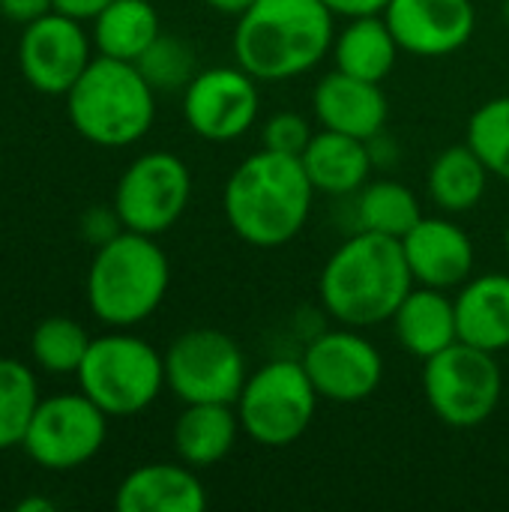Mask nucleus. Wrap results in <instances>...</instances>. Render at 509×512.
<instances>
[{"label": "nucleus", "mask_w": 509, "mask_h": 512, "mask_svg": "<svg viewBox=\"0 0 509 512\" xmlns=\"http://www.w3.org/2000/svg\"><path fill=\"white\" fill-rule=\"evenodd\" d=\"M72 129L96 147H129L156 120V90L129 60L93 57L66 93Z\"/></svg>", "instance_id": "39448f33"}, {"label": "nucleus", "mask_w": 509, "mask_h": 512, "mask_svg": "<svg viewBox=\"0 0 509 512\" xmlns=\"http://www.w3.org/2000/svg\"><path fill=\"white\" fill-rule=\"evenodd\" d=\"M390 324L402 351L417 360H429L459 342L456 300L450 297V291L414 285L393 312Z\"/></svg>", "instance_id": "6ab92c4d"}, {"label": "nucleus", "mask_w": 509, "mask_h": 512, "mask_svg": "<svg viewBox=\"0 0 509 512\" xmlns=\"http://www.w3.org/2000/svg\"><path fill=\"white\" fill-rule=\"evenodd\" d=\"M165 357V387L183 402H222L234 405L249 369L246 354L234 336L216 327H192L180 333Z\"/></svg>", "instance_id": "1a4fd4ad"}, {"label": "nucleus", "mask_w": 509, "mask_h": 512, "mask_svg": "<svg viewBox=\"0 0 509 512\" xmlns=\"http://www.w3.org/2000/svg\"><path fill=\"white\" fill-rule=\"evenodd\" d=\"M75 378L108 417H135L165 390V357L147 339L111 330L90 339Z\"/></svg>", "instance_id": "423d86ee"}, {"label": "nucleus", "mask_w": 509, "mask_h": 512, "mask_svg": "<svg viewBox=\"0 0 509 512\" xmlns=\"http://www.w3.org/2000/svg\"><path fill=\"white\" fill-rule=\"evenodd\" d=\"M504 21L509 24V0H504Z\"/></svg>", "instance_id": "4c0bfd02"}, {"label": "nucleus", "mask_w": 509, "mask_h": 512, "mask_svg": "<svg viewBox=\"0 0 509 512\" xmlns=\"http://www.w3.org/2000/svg\"><path fill=\"white\" fill-rule=\"evenodd\" d=\"M48 12H54V0H0V15L21 27Z\"/></svg>", "instance_id": "473e14b6"}, {"label": "nucleus", "mask_w": 509, "mask_h": 512, "mask_svg": "<svg viewBox=\"0 0 509 512\" xmlns=\"http://www.w3.org/2000/svg\"><path fill=\"white\" fill-rule=\"evenodd\" d=\"M390 0H324V6L336 18H360V15H381Z\"/></svg>", "instance_id": "72a5a7b5"}, {"label": "nucleus", "mask_w": 509, "mask_h": 512, "mask_svg": "<svg viewBox=\"0 0 509 512\" xmlns=\"http://www.w3.org/2000/svg\"><path fill=\"white\" fill-rule=\"evenodd\" d=\"M465 141L492 177L509 183V96H495L471 114Z\"/></svg>", "instance_id": "c85d7f7f"}, {"label": "nucleus", "mask_w": 509, "mask_h": 512, "mask_svg": "<svg viewBox=\"0 0 509 512\" xmlns=\"http://www.w3.org/2000/svg\"><path fill=\"white\" fill-rule=\"evenodd\" d=\"M18 512H51L54 510V504L48 501V498H24V501H18V507H15Z\"/></svg>", "instance_id": "e433bc0d"}, {"label": "nucleus", "mask_w": 509, "mask_h": 512, "mask_svg": "<svg viewBox=\"0 0 509 512\" xmlns=\"http://www.w3.org/2000/svg\"><path fill=\"white\" fill-rule=\"evenodd\" d=\"M489 168L483 165V159L471 150V144H450L444 147L429 171H426V189L429 198L447 210V213H468L474 210L489 186Z\"/></svg>", "instance_id": "b1692460"}, {"label": "nucleus", "mask_w": 509, "mask_h": 512, "mask_svg": "<svg viewBox=\"0 0 509 512\" xmlns=\"http://www.w3.org/2000/svg\"><path fill=\"white\" fill-rule=\"evenodd\" d=\"M90 45L93 39L84 33L78 18L48 12L24 24L18 39V69L33 90L45 96H66L93 60Z\"/></svg>", "instance_id": "4468645a"}, {"label": "nucleus", "mask_w": 509, "mask_h": 512, "mask_svg": "<svg viewBox=\"0 0 509 512\" xmlns=\"http://www.w3.org/2000/svg\"><path fill=\"white\" fill-rule=\"evenodd\" d=\"M243 426L234 405L222 402H198L183 405L180 417L174 420L171 441L180 462L195 471L219 465L237 444Z\"/></svg>", "instance_id": "4be33fe9"}, {"label": "nucleus", "mask_w": 509, "mask_h": 512, "mask_svg": "<svg viewBox=\"0 0 509 512\" xmlns=\"http://www.w3.org/2000/svg\"><path fill=\"white\" fill-rule=\"evenodd\" d=\"M315 186L297 156L258 150L246 156L225 183L222 210L231 231L255 249L291 243L309 222Z\"/></svg>", "instance_id": "f257e3e1"}, {"label": "nucleus", "mask_w": 509, "mask_h": 512, "mask_svg": "<svg viewBox=\"0 0 509 512\" xmlns=\"http://www.w3.org/2000/svg\"><path fill=\"white\" fill-rule=\"evenodd\" d=\"M192 198L189 165L168 153L150 150L126 165L114 186V210L126 231L159 237L180 222Z\"/></svg>", "instance_id": "9d476101"}, {"label": "nucleus", "mask_w": 509, "mask_h": 512, "mask_svg": "<svg viewBox=\"0 0 509 512\" xmlns=\"http://www.w3.org/2000/svg\"><path fill=\"white\" fill-rule=\"evenodd\" d=\"M312 138H315L312 123L297 111H279V114L267 117V123L261 126L264 150H273V153H282V156H297L300 159Z\"/></svg>", "instance_id": "7c9ffc66"}, {"label": "nucleus", "mask_w": 509, "mask_h": 512, "mask_svg": "<svg viewBox=\"0 0 509 512\" xmlns=\"http://www.w3.org/2000/svg\"><path fill=\"white\" fill-rule=\"evenodd\" d=\"M114 507L117 512H204L207 489L186 462H150L120 480Z\"/></svg>", "instance_id": "a211bd4d"}, {"label": "nucleus", "mask_w": 509, "mask_h": 512, "mask_svg": "<svg viewBox=\"0 0 509 512\" xmlns=\"http://www.w3.org/2000/svg\"><path fill=\"white\" fill-rule=\"evenodd\" d=\"M111 0H54V12H63L78 21H93Z\"/></svg>", "instance_id": "f704fd0d"}, {"label": "nucleus", "mask_w": 509, "mask_h": 512, "mask_svg": "<svg viewBox=\"0 0 509 512\" xmlns=\"http://www.w3.org/2000/svg\"><path fill=\"white\" fill-rule=\"evenodd\" d=\"M120 231H123V222H120L114 204H111V207H90V210L81 216V234H84V240L93 243V246H102V243L114 240Z\"/></svg>", "instance_id": "2f4dec72"}, {"label": "nucleus", "mask_w": 509, "mask_h": 512, "mask_svg": "<svg viewBox=\"0 0 509 512\" xmlns=\"http://www.w3.org/2000/svg\"><path fill=\"white\" fill-rule=\"evenodd\" d=\"M336 15L324 0H255L234 27V63L258 81H291L312 72L333 48Z\"/></svg>", "instance_id": "7ed1b4c3"}, {"label": "nucleus", "mask_w": 509, "mask_h": 512, "mask_svg": "<svg viewBox=\"0 0 509 512\" xmlns=\"http://www.w3.org/2000/svg\"><path fill=\"white\" fill-rule=\"evenodd\" d=\"M258 78L240 63L198 69V75L183 90V120L186 126L213 144H228L243 138L261 111Z\"/></svg>", "instance_id": "f8f14e48"}, {"label": "nucleus", "mask_w": 509, "mask_h": 512, "mask_svg": "<svg viewBox=\"0 0 509 512\" xmlns=\"http://www.w3.org/2000/svg\"><path fill=\"white\" fill-rule=\"evenodd\" d=\"M504 372L492 351L453 342L423 360V396L432 414L450 429H477L501 405Z\"/></svg>", "instance_id": "6e6552de"}, {"label": "nucleus", "mask_w": 509, "mask_h": 512, "mask_svg": "<svg viewBox=\"0 0 509 512\" xmlns=\"http://www.w3.org/2000/svg\"><path fill=\"white\" fill-rule=\"evenodd\" d=\"M300 162H303L306 177L312 180L315 192L333 195V198L357 195L372 180V171H375L369 141L342 135L333 129L315 132V138L309 141Z\"/></svg>", "instance_id": "412c9836"}, {"label": "nucleus", "mask_w": 509, "mask_h": 512, "mask_svg": "<svg viewBox=\"0 0 509 512\" xmlns=\"http://www.w3.org/2000/svg\"><path fill=\"white\" fill-rule=\"evenodd\" d=\"M459 342L501 354L509 351V273H480L456 288Z\"/></svg>", "instance_id": "aec40b11"}, {"label": "nucleus", "mask_w": 509, "mask_h": 512, "mask_svg": "<svg viewBox=\"0 0 509 512\" xmlns=\"http://www.w3.org/2000/svg\"><path fill=\"white\" fill-rule=\"evenodd\" d=\"M360 231H375L402 240L420 219L423 207L411 186L399 180H369L354 201Z\"/></svg>", "instance_id": "a878e982"}, {"label": "nucleus", "mask_w": 509, "mask_h": 512, "mask_svg": "<svg viewBox=\"0 0 509 512\" xmlns=\"http://www.w3.org/2000/svg\"><path fill=\"white\" fill-rule=\"evenodd\" d=\"M108 414L78 393H60L39 402L21 450L45 471H75L87 465L108 438Z\"/></svg>", "instance_id": "9b49d317"}, {"label": "nucleus", "mask_w": 509, "mask_h": 512, "mask_svg": "<svg viewBox=\"0 0 509 512\" xmlns=\"http://www.w3.org/2000/svg\"><path fill=\"white\" fill-rule=\"evenodd\" d=\"M312 111L321 129L354 135L372 141L384 132L390 117V102L381 84L354 78L348 72H327L312 90Z\"/></svg>", "instance_id": "f3484780"}, {"label": "nucleus", "mask_w": 509, "mask_h": 512, "mask_svg": "<svg viewBox=\"0 0 509 512\" xmlns=\"http://www.w3.org/2000/svg\"><path fill=\"white\" fill-rule=\"evenodd\" d=\"M213 12H219V15H228V18H240L246 9H252L255 6V0H204Z\"/></svg>", "instance_id": "c9c22d12"}, {"label": "nucleus", "mask_w": 509, "mask_h": 512, "mask_svg": "<svg viewBox=\"0 0 509 512\" xmlns=\"http://www.w3.org/2000/svg\"><path fill=\"white\" fill-rule=\"evenodd\" d=\"M147 84L159 93L186 90V84L198 75V57L189 42L171 33H159L156 42L135 60Z\"/></svg>", "instance_id": "c756f323"}, {"label": "nucleus", "mask_w": 509, "mask_h": 512, "mask_svg": "<svg viewBox=\"0 0 509 512\" xmlns=\"http://www.w3.org/2000/svg\"><path fill=\"white\" fill-rule=\"evenodd\" d=\"M318 396L336 405H357L378 393L384 381V357L360 327L339 324L318 333L300 357Z\"/></svg>", "instance_id": "ddd939ff"}, {"label": "nucleus", "mask_w": 509, "mask_h": 512, "mask_svg": "<svg viewBox=\"0 0 509 512\" xmlns=\"http://www.w3.org/2000/svg\"><path fill=\"white\" fill-rule=\"evenodd\" d=\"M162 33L150 0H111L93 18V45L99 54L135 63Z\"/></svg>", "instance_id": "393cba45"}, {"label": "nucleus", "mask_w": 509, "mask_h": 512, "mask_svg": "<svg viewBox=\"0 0 509 512\" xmlns=\"http://www.w3.org/2000/svg\"><path fill=\"white\" fill-rule=\"evenodd\" d=\"M39 402L42 399L33 369L0 357V450L21 447Z\"/></svg>", "instance_id": "bb28decb"}, {"label": "nucleus", "mask_w": 509, "mask_h": 512, "mask_svg": "<svg viewBox=\"0 0 509 512\" xmlns=\"http://www.w3.org/2000/svg\"><path fill=\"white\" fill-rule=\"evenodd\" d=\"M399 42L390 30V24L381 15H360L348 18V24L336 33L330 57L339 72H348L363 81H387V75L396 69L399 60Z\"/></svg>", "instance_id": "5701e85b"}, {"label": "nucleus", "mask_w": 509, "mask_h": 512, "mask_svg": "<svg viewBox=\"0 0 509 512\" xmlns=\"http://www.w3.org/2000/svg\"><path fill=\"white\" fill-rule=\"evenodd\" d=\"M414 285L402 240L357 231L327 258L318 297L333 321L369 330L390 321Z\"/></svg>", "instance_id": "f03ea898"}, {"label": "nucleus", "mask_w": 509, "mask_h": 512, "mask_svg": "<svg viewBox=\"0 0 509 512\" xmlns=\"http://www.w3.org/2000/svg\"><path fill=\"white\" fill-rule=\"evenodd\" d=\"M384 21L402 51L414 57H447L471 42L477 9L471 0H390Z\"/></svg>", "instance_id": "2eb2a0df"}, {"label": "nucleus", "mask_w": 509, "mask_h": 512, "mask_svg": "<svg viewBox=\"0 0 509 512\" xmlns=\"http://www.w3.org/2000/svg\"><path fill=\"white\" fill-rule=\"evenodd\" d=\"M90 348L87 330L66 315H51L36 324L30 336L33 363L48 375H75Z\"/></svg>", "instance_id": "cd10ccee"}, {"label": "nucleus", "mask_w": 509, "mask_h": 512, "mask_svg": "<svg viewBox=\"0 0 509 512\" xmlns=\"http://www.w3.org/2000/svg\"><path fill=\"white\" fill-rule=\"evenodd\" d=\"M402 249L417 285L456 291L474 276V243L468 231L447 216H423L402 237Z\"/></svg>", "instance_id": "dca6fc26"}, {"label": "nucleus", "mask_w": 509, "mask_h": 512, "mask_svg": "<svg viewBox=\"0 0 509 512\" xmlns=\"http://www.w3.org/2000/svg\"><path fill=\"white\" fill-rule=\"evenodd\" d=\"M318 402L321 396L300 360H270L249 372L234 408L249 441L282 450L309 432Z\"/></svg>", "instance_id": "0eeeda50"}, {"label": "nucleus", "mask_w": 509, "mask_h": 512, "mask_svg": "<svg viewBox=\"0 0 509 512\" xmlns=\"http://www.w3.org/2000/svg\"><path fill=\"white\" fill-rule=\"evenodd\" d=\"M504 246H507V258H509V225H507V231H504Z\"/></svg>", "instance_id": "58836bf2"}, {"label": "nucleus", "mask_w": 509, "mask_h": 512, "mask_svg": "<svg viewBox=\"0 0 509 512\" xmlns=\"http://www.w3.org/2000/svg\"><path fill=\"white\" fill-rule=\"evenodd\" d=\"M171 285L168 255L156 237L120 231L96 246L87 270V306L111 330L144 324L165 300Z\"/></svg>", "instance_id": "20e7f679"}]
</instances>
